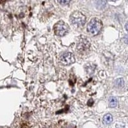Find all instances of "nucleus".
<instances>
[{"mask_svg": "<svg viewBox=\"0 0 128 128\" xmlns=\"http://www.w3.org/2000/svg\"><path fill=\"white\" fill-rule=\"evenodd\" d=\"M60 62L63 66H69L74 63L75 58L72 53L70 52H66L62 54L60 58Z\"/></svg>", "mask_w": 128, "mask_h": 128, "instance_id": "20e7f679", "label": "nucleus"}, {"mask_svg": "<svg viewBox=\"0 0 128 128\" xmlns=\"http://www.w3.org/2000/svg\"><path fill=\"white\" fill-rule=\"evenodd\" d=\"M109 2H116V0H108Z\"/></svg>", "mask_w": 128, "mask_h": 128, "instance_id": "ddd939ff", "label": "nucleus"}, {"mask_svg": "<svg viewBox=\"0 0 128 128\" xmlns=\"http://www.w3.org/2000/svg\"><path fill=\"white\" fill-rule=\"evenodd\" d=\"M69 30V26L63 20L58 21L54 26V34L58 36H63Z\"/></svg>", "mask_w": 128, "mask_h": 128, "instance_id": "7ed1b4c3", "label": "nucleus"}, {"mask_svg": "<svg viewBox=\"0 0 128 128\" xmlns=\"http://www.w3.org/2000/svg\"><path fill=\"white\" fill-rule=\"evenodd\" d=\"M127 40H128V36H127V35H126L125 38H124V40H125L126 44H127V43H128V42H127Z\"/></svg>", "mask_w": 128, "mask_h": 128, "instance_id": "9b49d317", "label": "nucleus"}, {"mask_svg": "<svg viewBox=\"0 0 128 128\" xmlns=\"http://www.w3.org/2000/svg\"><path fill=\"white\" fill-rule=\"evenodd\" d=\"M124 80H123L122 78L116 79V80L115 81V85L116 86V87H118V88L122 87V86H124Z\"/></svg>", "mask_w": 128, "mask_h": 128, "instance_id": "6e6552de", "label": "nucleus"}, {"mask_svg": "<svg viewBox=\"0 0 128 128\" xmlns=\"http://www.w3.org/2000/svg\"><path fill=\"white\" fill-rule=\"evenodd\" d=\"M102 28V22L98 18H94L87 25V32L90 35H97Z\"/></svg>", "mask_w": 128, "mask_h": 128, "instance_id": "f257e3e1", "label": "nucleus"}, {"mask_svg": "<svg viewBox=\"0 0 128 128\" xmlns=\"http://www.w3.org/2000/svg\"><path fill=\"white\" fill-rule=\"evenodd\" d=\"M57 1L62 5H66V4L70 3L71 0H57Z\"/></svg>", "mask_w": 128, "mask_h": 128, "instance_id": "9d476101", "label": "nucleus"}, {"mask_svg": "<svg viewBox=\"0 0 128 128\" xmlns=\"http://www.w3.org/2000/svg\"><path fill=\"white\" fill-rule=\"evenodd\" d=\"M90 48V43L86 40H82L78 44L77 48L79 51L84 52L87 51Z\"/></svg>", "mask_w": 128, "mask_h": 128, "instance_id": "39448f33", "label": "nucleus"}, {"mask_svg": "<svg viewBox=\"0 0 128 128\" xmlns=\"http://www.w3.org/2000/svg\"><path fill=\"white\" fill-rule=\"evenodd\" d=\"M113 121V116L111 114H108L105 115L103 117V123L106 125L110 124Z\"/></svg>", "mask_w": 128, "mask_h": 128, "instance_id": "423d86ee", "label": "nucleus"}, {"mask_svg": "<svg viewBox=\"0 0 128 128\" xmlns=\"http://www.w3.org/2000/svg\"><path fill=\"white\" fill-rule=\"evenodd\" d=\"M117 105V100L116 98L114 97H111L109 99V106L111 108H114Z\"/></svg>", "mask_w": 128, "mask_h": 128, "instance_id": "0eeeda50", "label": "nucleus"}, {"mask_svg": "<svg viewBox=\"0 0 128 128\" xmlns=\"http://www.w3.org/2000/svg\"><path fill=\"white\" fill-rule=\"evenodd\" d=\"M70 21L74 26L81 27L86 22V17L78 11H75L70 16Z\"/></svg>", "mask_w": 128, "mask_h": 128, "instance_id": "f03ea898", "label": "nucleus"}, {"mask_svg": "<svg viewBox=\"0 0 128 128\" xmlns=\"http://www.w3.org/2000/svg\"><path fill=\"white\" fill-rule=\"evenodd\" d=\"M8 128L7 127H2V128Z\"/></svg>", "mask_w": 128, "mask_h": 128, "instance_id": "4468645a", "label": "nucleus"}, {"mask_svg": "<svg viewBox=\"0 0 128 128\" xmlns=\"http://www.w3.org/2000/svg\"><path fill=\"white\" fill-rule=\"evenodd\" d=\"M126 30L128 31V22H127L126 24Z\"/></svg>", "mask_w": 128, "mask_h": 128, "instance_id": "f8f14e48", "label": "nucleus"}, {"mask_svg": "<svg viewBox=\"0 0 128 128\" xmlns=\"http://www.w3.org/2000/svg\"><path fill=\"white\" fill-rule=\"evenodd\" d=\"M106 6V2L104 0H98L97 2V7L99 9L103 8Z\"/></svg>", "mask_w": 128, "mask_h": 128, "instance_id": "1a4fd4ad", "label": "nucleus"}]
</instances>
